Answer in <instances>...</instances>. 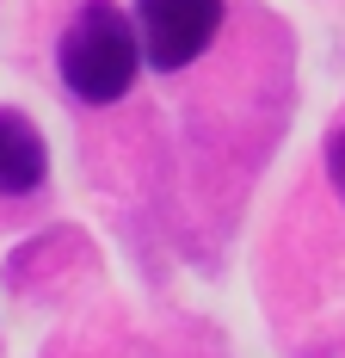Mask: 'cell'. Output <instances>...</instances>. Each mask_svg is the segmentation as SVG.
<instances>
[{"label": "cell", "mask_w": 345, "mask_h": 358, "mask_svg": "<svg viewBox=\"0 0 345 358\" xmlns=\"http://www.w3.org/2000/svg\"><path fill=\"white\" fill-rule=\"evenodd\" d=\"M142 69V43L136 25L111 6V0H87L74 13V25L62 31V80H68L74 99L87 106H111L136 87Z\"/></svg>", "instance_id": "cell-1"}, {"label": "cell", "mask_w": 345, "mask_h": 358, "mask_svg": "<svg viewBox=\"0 0 345 358\" xmlns=\"http://www.w3.org/2000/svg\"><path fill=\"white\" fill-rule=\"evenodd\" d=\"M222 31V0H136V43L154 69H185Z\"/></svg>", "instance_id": "cell-2"}, {"label": "cell", "mask_w": 345, "mask_h": 358, "mask_svg": "<svg viewBox=\"0 0 345 358\" xmlns=\"http://www.w3.org/2000/svg\"><path fill=\"white\" fill-rule=\"evenodd\" d=\"M50 173V155H43V136L25 111H6L0 106V192L6 198H25L37 192Z\"/></svg>", "instance_id": "cell-3"}, {"label": "cell", "mask_w": 345, "mask_h": 358, "mask_svg": "<svg viewBox=\"0 0 345 358\" xmlns=\"http://www.w3.org/2000/svg\"><path fill=\"white\" fill-rule=\"evenodd\" d=\"M327 179H333V192L345 198V130L327 143Z\"/></svg>", "instance_id": "cell-4"}]
</instances>
